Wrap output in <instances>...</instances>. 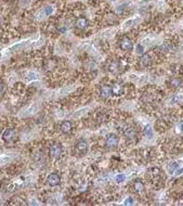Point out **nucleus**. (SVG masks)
<instances>
[{"mask_svg":"<svg viewBox=\"0 0 183 206\" xmlns=\"http://www.w3.org/2000/svg\"><path fill=\"white\" fill-rule=\"evenodd\" d=\"M139 62H140L142 67H147V66H150L152 64V59H151V56L148 54H142L140 56V59H139Z\"/></svg>","mask_w":183,"mask_h":206,"instance_id":"nucleus-12","label":"nucleus"},{"mask_svg":"<svg viewBox=\"0 0 183 206\" xmlns=\"http://www.w3.org/2000/svg\"><path fill=\"white\" fill-rule=\"evenodd\" d=\"M119 67H120V63H119V61H112V62L108 63V71L111 73H113V74H115V73H117L118 72V69H119Z\"/></svg>","mask_w":183,"mask_h":206,"instance_id":"nucleus-14","label":"nucleus"},{"mask_svg":"<svg viewBox=\"0 0 183 206\" xmlns=\"http://www.w3.org/2000/svg\"><path fill=\"white\" fill-rule=\"evenodd\" d=\"M107 21H108V23L110 24H114L117 22V17H116V15L113 13H110L107 15Z\"/></svg>","mask_w":183,"mask_h":206,"instance_id":"nucleus-17","label":"nucleus"},{"mask_svg":"<svg viewBox=\"0 0 183 206\" xmlns=\"http://www.w3.org/2000/svg\"><path fill=\"white\" fill-rule=\"evenodd\" d=\"M63 153V147L60 142H54L51 144L50 147V156L52 157L53 160H59L60 157L62 156Z\"/></svg>","mask_w":183,"mask_h":206,"instance_id":"nucleus-1","label":"nucleus"},{"mask_svg":"<svg viewBox=\"0 0 183 206\" xmlns=\"http://www.w3.org/2000/svg\"><path fill=\"white\" fill-rule=\"evenodd\" d=\"M126 139L129 141H134L137 139V131L133 127H128L124 132Z\"/></svg>","mask_w":183,"mask_h":206,"instance_id":"nucleus-7","label":"nucleus"},{"mask_svg":"<svg viewBox=\"0 0 183 206\" xmlns=\"http://www.w3.org/2000/svg\"><path fill=\"white\" fill-rule=\"evenodd\" d=\"M47 183L50 186H58L61 183V177L58 173H51L47 178Z\"/></svg>","mask_w":183,"mask_h":206,"instance_id":"nucleus-5","label":"nucleus"},{"mask_svg":"<svg viewBox=\"0 0 183 206\" xmlns=\"http://www.w3.org/2000/svg\"><path fill=\"white\" fill-rule=\"evenodd\" d=\"M112 92H113V95H116V97H120L124 93V87L119 82H115L114 85L112 86Z\"/></svg>","mask_w":183,"mask_h":206,"instance_id":"nucleus-10","label":"nucleus"},{"mask_svg":"<svg viewBox=\"0 0 183 206\" xmlns=\"http://www.w3.org/2000/svg\"><path fill=\"white\" fill-rule=\"evenodd\" d=\"M174 173H176V175H181V173H183V168H180V169L179 168H177Z\"/></svg>","mask_w":183,"mask_h":206,"instance_id":"nucleus-24","label":"nucleus"},{"mask_svg":"<svg viewBox=\"0 0 183 206\" xmlns=\"http://www.w3.org/2000/svg\"><path fill=\"white\" fill-rule=\"evenodd\" d=\"M180 129L183 131V123H181V124H180Z\"/></svg>","mask_w":183,"mask_h":206,"instance_id":"nucleus-27","label":"nucleus"},{"mask_svg":"<svg viewBox=\"0 0 183 206\" xmlns=\"http://www.w3.org/2000/svg\"><path fill=\"white\" fill-rule=\"evenodd\" d=\"M118 142H119V138L115 134H110L105 138V147L107 149H115L118 145Z\"/></svg>","mask_w":183,"mask_h":206,"instance_id":"nucleus-2","label":"nucleus"},{"mask_svg":"<svg viewBox=\"0 0 183 206\" xmlns=\"http://www.w3.org/2000/svg\"><path fill=\"white\" fill-rule=\"evenodd\" d=\"M88 149H89V145H88V142H87V141L79 140L78 142L76 143V151H77L80 155H85V154H87Z\"/></svg>","mask_w":183,"mask_h":206,"instance_id":"nucleus-4","label":"nucleus"},{"mask_svg":"<svg viewBox=\"0 0 183 206\" xmlns=\"http://www.w3.org/2000/svg\"><path fill=\"white\" fill-rule=\"evenodd\" d=\"M75 26H76V28H78V30H86L87 26H88V20L84 17H78L75 22Z\"/></svg>","mask_w":183,"mask_h":206,"instance_id":"nucleus-9","label":"nucleus"},{"mask_svg":"<svg viewBox=\"0 0 183 206\" xmlns=\"http://www.w3.org/2000/svg\"><path fill=\"white\" fill-rule=\"evenodd\" d=\"M111 1H115V0H111Z\"/></svg>","mask_w":183,"mask_h":206,"instance_id":"nucleus-29","label":"nucleus"},{"mask_svg":"<svg viewBox=\"0 0 183 206\" xmlns=\"http://www.w3.org/2000/svg\"><path fill=\"white\" fill-rule=\"evenodd\" d=\"M181 85H182V78H180V77H173V78L170 79L169 86L171 88H173V89L180 88Z\"/></svg>","mask_w":183,"mask_h":206,"instance_id":"nucleus-15","label":"nucleus"},{"mask_svg":"<svg viewBox=\"0 0 183 206\" xmlns=\"http://www.w3.org/2000/svg\"><path fill=\"white\" fill-rule=\"evenodd\" d=\"M124 7H125V6H120V7H118L117 8V12H119V13H120V12H122V11H124Z\"/></svg>","mask_w":183,"mask_h":206,"instance_id":"nucleus-26","label":"nucleus"},{"mask_svg":"<svg viewBox=\"0 0 183 206\" xmlns=\"http://www.w3.org/2000/svg\"><path fill=\"white\" fill-rule=\"evenodd\" d=\"M113 92H112V86H102L101 89H100V95H101L103 99H108L111 98Z\"/></svg>","mask_w":183,"mask_h":206,"instance_id":"nucleus-6","label":"nucleus"},{"mask_svg":"<svg viewBox=\"0 0 183 206\" xmlns=\"http://www.w3.org/2000/svg\"><path fill=\"white\" fill-rule=\"evenodd\" d=\"M145 134H146V136H148V137H152V131H151V129L148 127L146 128V130H145Z\"/></svg>","mask_w":183,"mask_h":206,"instance_id":"nucleus-23","label":"nucleus"},{"mask_svg":"<svg viewBox=\"0 0 183 206\" xmlns=\"http://www.w3.org/2000/svg\"><path fill=\"white\" fill-rule=\"evenodd\" d=\"M150 173H151V175L153 176V178H156V177H158V176H160V173H161V171H160V169L159 168H152V169L150 170Z\"/></svg>","mask_w":183,"mask_h":206,"instance_id":"nucleus-16","label":"nucleus"},{"mask_svg":"<svg viewBox=\"0 0 183 206\" xmlns=\"http://www.w3.org/2000/svg\"><path fill=\"white\" fill-rule=\"evenodd\" d=\"M0 134H1V128H0Z\"/></svg>","mask_w":183,"mask_h":206,"instance_id":"nucleus-28","label":"nucleus"},{"mask_svg":"<svg viewBox=\"0 0 183 206\" xmlns=\"http://www.w3.org/2000/svg\"><path fill=\"white\" fill-rule=\"evenodd\" d=\"M178 167H179L178 163H176V162H174V163H172V164H171V165L169 166V171H170L171 173H173L174 171H176V169L178 168Z\"/></svg>","mask_w":183,"mask_h":206,"instance_id":"nucleus-19","label":"nucleus"},{"mask_svg":"<svg viewBox=\"0 0 183 206\" xmlns=\"http://www.w3.org/2000/svg\"><path fill=\"white\" fill-rule=\"evenodd\" d=\"M14 136H15V130L13 128H8L2 134V139H4V142H10V141L13 140Z\"/></svg>","mask_w":183,"mask_h":206,"instance_id":"nucleus-8","label":"nucleus"},{"mask_svg":"<svg viewBox=\"0 0 183 206\" xmlns=\"http://www.w3.org/2000/svg\"><path fill=\"white\" fill-rule=\"evenodd\" d=\"M125 179H126V177H125V175H122V173H118L117 176L115 177V180H116V182H118V183L122 182Z\"/></svg>","mask_w":183,"mask_h":206,"instance_id":"nucleus-18","label":"nucleus"},{"mask_svg":"<svg viewBox=\"0 0 183 206\" xmlns=\"http://www.w3.org/2000/svg\"><path fill=\"white\" fill-rule=\"evenodd\" d=\"M60 129H61V131H62L63 134H68L72 132L73 130V125L71 121H63L62 124H61V126H60Z\"/></svg>","mask_w":183,"mask_h":206,"instance_id":"nucleus-11","label":"nucleus"},{"mask_svg":"<svg viewBox=\"0 0 183 206\" xmlns=\"http://www.w3.org/2000/svg\"><path fill=\"white\" fill-rule=\"evenodd\" d=\"M52 12H53V8L51 7V6L46 7V9H45V13H46V15H50V14H52Z\"/></svg>","mask_w":183,"mask_h":206,"instance_id":"nucleus-22","label":"nucleus"},{"mask_svg":"<svg viewBox=\"0 0 183 206\" xmlns=\"http://www.w3.org/2000/svg\"><path fill=\"white\" fill-rule=\"evenodd\" d=\"M119 47L124 51H131V50L133 49V43H132V40L129 37L125 36L119 41Z\"/></svg>","mask_w":183,"mask_h":206,"instance_id":"nucleus-3","label":"nucleus"},{"mask_svg":"<svg viewBox=\"0 0 183 206\" xmlns=\"http://www.w3.org/2000/svg\"><path fill=\"white\" fill-rule=\"evenodd\" d=\"M4 85L1 82H0V95H1L2 92H4Z\"/></svg>","mask_w":183,"mask_h":206,"instance_id":"nucleus-25","label":"nucleus"},{"mask_svg":"<svg viewBox=\"0 0 183 206\" xmlns=\"http://www.w3.org/2000/svg\"><path fill=\"white\" fill-rule=\"evenodd\" d=\"M133 188H134V192L141 193L144 191V183L142 182L141 179H135L133 181Z\"/></svg>","mask_w":183,"mask_h":206,"instance_id":"nucleus-13","label":"nucleus"},{"mask_svg":"<svg viewBox=\"0 0 183 206\" xmlns=\"http://www.w3.org/2000/svg\"><path fill=\"white\" fill-rule=\"evenodd\" d=\"M125 204H126V205H132V204H134L133 199H132L131 196H128L127 199H126V201H125Z\"/></svg>","mask_w":183,"mask_h":206,"instance_id":"nucleus-20","label":"nucleus"},{"mask_svg":"<svg viewBox=\"0 0 183 206\" xmlns=\"http://www.w3.org/2000/svg\"><path fill=\"white\" fill-rule=\"evenodd\" d=\"M137 52L140 53V54H142V53L144 52V47L142 46L141 43H138L137 45Z\"/></svg>","mask_w":183,"mask_h":206,"instance_id":"nucleus-21","label":"nucleus"}]
</instances>
